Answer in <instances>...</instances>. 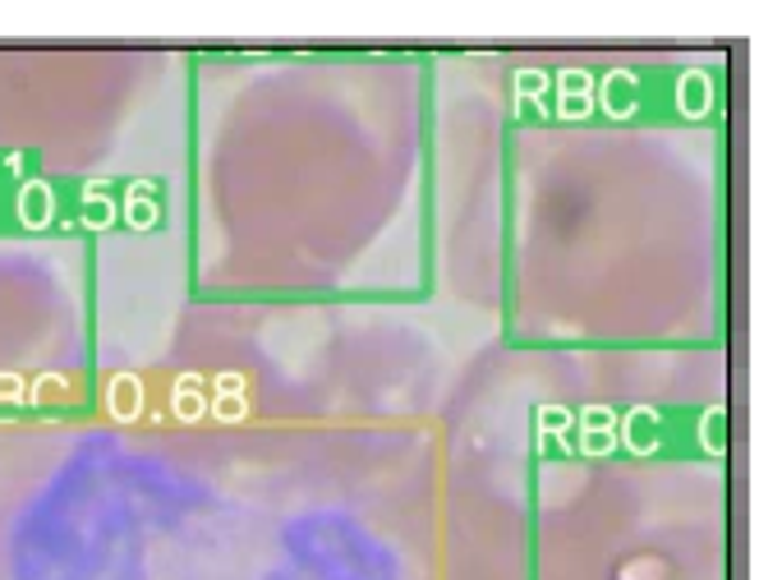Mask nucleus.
Returning <instances> with one entry per match:
<instances>
[{"label": "nucleus", "mask_w": 759, "mask_h": 580, "mask_svg": "<svg viewBox=\"0 0 759 580\" xmlns=\"http://www.w3.org/2000/svg\"><path fill=\"white\" fill-rule=\"evenodd\" d=\"M14 208H19V221L28 231H42V226H51V217H55V193H51L46 180H23Z\"/></svg>", "instance_id": "1"}, {"label": "nucleus", "mask_w": 759, "mask_h": 580, "mask_svg": "<svg viewBox=\"0 0 759 580\" xmlns=\"http://www.w3.org/2000/svg\"><path fill=\"white\" fill-rule=\"evenodd\" d=\"M616 447V414L594 405V410H584V420H580V452L584 456H603Z\"/></svg>", "instance_id": "2"}, {"label": "nucleus", "mask_w": 759, "mask_h": 580, "mask_svg": "<svg viewBox=\"0 0 759 580\" xmlns=\"http://www.w3.org/2000/svg\"><path fill=\"white\" fill-rule=\"evenodd\" d=\"M125 217H129L134 231L157 226V203H152V184H148V180H134V184L125 189Z\"/></svg>", "instance_id": "3"}, {"label": "nucleus", "mask_w": 759, "mask_h": 580, "mask_svg": "<svg viewBox=\"0 0 759 580\" xmlns=\"http://www.w3.org/2000/svg\"><path fill=\"white\" fill-rule=\"evenodd\" d=\"M110 221H116V203L106 199L102 180H88V184H83V226H88V231H106Z\"/></svg>", "instance_id": "4"}, {"label": "nucleus", "mask_w": 759, "mask_h": 580, "mask_svg": "<svg viewBox=\"0 0 759 580\" xmlns=\"http://www.w3.org/2000/svg\"><path fill=\"white\" fill-rule=\"evenodd\" d=\"M203 410V401H199V378H180L176 382V414H185V420H193V414Z\"/></svg>", "instance_id": "5"}]
</instances>
